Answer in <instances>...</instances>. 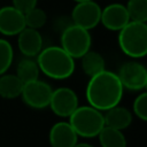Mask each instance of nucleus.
Wrapping results in <instances>:
<instances>
[{
    "label": "nucleus",
    "mask_w": 147,
    "mask_h": 147,
    "mask_svg": "<svg viewBox=\"0 0 147 147\" xmlns=\"http://www.w3.org/2000/svg\"><path fill=\"white\" fill-rule=\"evenodd\" d=\"M123 85L116 72L102 70L90 77L85 90L87 103L100 111H106L119 105L123 96Z\"/></svg>",
    "instance_id": "1"
},
{
    "label": "nucleus",
    "mask_w": 147,
    "mask_h": 147,
    "mask_svg": "<svg viewBox=\"0 0 147 147\" xmlns=\"http://www.w3.org/2000/svg\"><path fill=\"white\" fill-rule=\"evenodd\" d=\"M36 57L40 72L48 78L56 80L67 79L75 71V59L61 46L42 47Z\"/></svg>",
    "instance_id": "2"
},
{
    "label": "nucleus",
    "mask_w": 147,
    "mask_h": 147,
    "mask_svg": "<svg viewBox=\"0 0 147 147\" xmlns=\"http://www.w3.org/2000/svg\"><path fill=\"white\" fill-rule=\"evenodd\" d=\"M118 46L131 59H142L147 54V24L130 21L118 31Z\"/></svg>",
    "instance_id": "3"
},
{
    "label": "nucleus",
    "mask_w": 147,
    "mask_h": 147,
    "mask_svg": "<svg viewBox=\"0 0 147 147\" xmlns=\"http://www.w3.org/2000/svg\"><path fill=\"white\" fill-rule=\"evenodd\" d=\"M68 119L74 131L82 138H94L105 126L103 111L90 105L78 106Z\"/></svg>",
    "instance_id": "4"
},
{
    "label": "nucleus",
    "mask_w": 147,
    "mask_h": 147,
    "mask_svg": "<svg viewBox=\"0 0 147 147\" xmlns=\"http://www.w3.org/2000/svg\"><path fill=\"white\" fill-rule=\"evenodd\" d=\"M60 46L75 60L80 59L92 46V37L88 30L71 24L60 32Z\"/></svg>",
    "instance_id": "5"
},
{
    "label": "nucleus",
    "mask_w": 147,
    "mask_h": 147,
    "mask_svg": "<svg viewBox=\"0 0 147 147\" xmlns=\"http://www.w3.org/2000/svg\"><path fill=\"white\" fill-rule=\"evenodd\" d=\"M53 88L41 79H34L23 84L21 98L23 102L32 109H44L48 107Z\"/></svg>",
    "instance_id": "6"
},
{
    "label": "nucleus",
    "mask_w": 147,
    "mask_h": 147,
    "mask_svg": "<svg viewBox=\"0 0 147 147\" xmlns=\"http://www.w3.org/2000/svg\"><path fill=\"white\" fill-rule=\"evenodd\" d=\"M123 88L130 91H144L147 86L146 67L138 61H127L123 63L117 72Z\"/></svg>",
    "instance_id": "7"
},
{
    "label": "nucleus",
    "mask_w": 147,
    "mask_h": 147,
    "mask_svg": "<svg viewBox=\"0 0 147 147\" xmlns=\"http://www.w3.org/2000/svg\"><path fill=\"white\" fill-rule=\"evenodd\" d=\"M78 106V96L72 88L63 86L53 90L48 107L56 116L68 118Z\"/></svg>",
    "instance_id": "8"
},
{
    "label": "nucleus",
    "mask_w": 147,
    "mask_h": 147,
    "mask_svg": "<svg viewBox=\"0 0 147 147\" xmlns=\"http://www.w3.org/2000/svg\"><path fill=\"white\" fill-rule=\"evenodd\" d=\"M70 17L74 24L90 31L100 24L101 7L95 2V0L76 2Z\"/></svg>",
    "instance_id": "9"
},
{
    "label": "nucleus",
    "mask_w": 147,
    "mask_h": 147,
    "mask_svg": "<svg viewBox=\"0 0 147 147\" xmlns=\"http://www.w3.org/2000/svg\"><path fill=\"white\" fill-rule=\"evenodd\" d=\"M25 28L24 14L15 7L3 6L0 8V33L7 37L17 36Z\"/></svg>",
    "instance_id": "10"
},
{
    "label": "nucleus",
    "mask_w": 147,
    "mask_h": 147,
    "mask_svg": "<svg viewBox=\"0 0 147 147\" xmlns=\"http://www.w3.org/2000/svg\"><path fill=\"white\" fill-rule=\"evenodd\" d=\"M130 22L125 5L114 2L101 9L100 23L110 31H119Z\"/></svg>",
    "instance_id": "11"
},
{
    "label": "nucleus",
    "mask_w": 147,
    "mask_h": 147,
    "mask_svg": "<svg viewBox=\"0 0 147 147\" xmlns=\"http://www.w3.org/2000/svg\"><path fill=\"white\" fill-rule=\"evenodd\" d=\"M78 136L69 122H56L52 125L48 133L51 147H74L78 142Z\"/></svg>",
    "instance_id": "12"
},
{
    "label": "nucleus",
    "mask_w": 147,
    "mask_h": 147,
    "mask_svg": "<svg viewBox=\"0 0 147 147\" xmlns=\"http://www.w3.org/2000/svg\"><path fill=\"white\" fill-rule=\"evenodd\" d=\"M42 36L39 30L24 28L17 34V46L25 57H36L42 49Z\"/></svg>",
    "instance_id": "13"
},
{
    "label": "nucleus",
    "mask_w": 147,
    "mask_h": 147,
    "mask_svg": "<svg viewBox=\"0 0 147 147\" xmlns=\"http://www.w3.org/2000/svg\"><path fill=\"white\" fill-rule=\"evenodd\" d=\"M132 113L119 105L111 107L110 109L106 110L103 114V119H105V125L109 127H114L117 130H125L127 129L131 123H132Z\"/></svg>",
    "instance_id": "14"
},
{
    "label": "nucleus",
    "mask_w": 147,
    "mask_h": 147,
    "mask_svg": "<svg viewBox=\"0 0 147 147\" xmlns=\"http://www.w3.org/2000/svg\"><path fill=\"white\" fill-rule=\"evenodd\" d=\"M23 82L15 74L0 75V96L2 99L13 100L21 95Z\"/></svg>",
    "instance_id": "15"
},
{
    "label": "nucleus",
    "mask_w": 147,
    "mask_h": 147,
    "mask_svg": "<svg viewBox=\"0 0 147 147\" xmlns=\"http://www.w3.org/2000/svg\"><path fill=\"white\" fill-rule=\"evenodd\" d=\"M80 67L86 76L92 77L106 69V61L99 52L90 49L80 57Z\"/></svg>",
    "instance_id": "16"
},
{
    "label": "nucleus",
    "mask_w": 147,
    "mask_h": 147,
    "mask_svg": "<svg viewBox=\"0 0 147 147\" xmlns=\"http://www.w3.org/2000/svg\"><path fill=\"white\" fill-rule=\"evenodd\" d=\"M96 137L101 147H126V138L121 130L105 125Z\"/></svg>",
    "instance_id": "17"
},
{
    "label": "nucleus",
    "mask_w": 147,
    "mask_h": 147,
    "mask_svg": "<svg viewBox=\"0 0 147 147\" xmlns=\"http://www.w3.org/2000/svg\"><path fill=\"white\" fill-rule=\"evenodd\" d=\"M39 67L36 60L33 57H23L16 65V72L15 75L24 83L34 80L39 78Z\"/></svg>",
    "instance_id": "18"
},
{
    "label": "nucleus",
    "mask_w": 147,
    "mask_h": 147,
    "mask_svg": "<svg viewBox=\"0 0 147 147\" xmlns=\"http://www.w3.org/2000/svg\"><path fill=\"white\" fill-rule=\"evenodd\" d=\"M125 7L130 21L147 22V0H129Z\"/></svg>",
    "instance_id": "19"
},
{
    "label": "nucleus",
    "mask_w": 147,
    "mask_h": 147,
    "mask_svg": "<svg viewBox=\"0 0 147 147\" xmlns=\"http://www.w3.org/2000/svg\"><path fill=\"white\" fill-rule=\"evenodd\" d=\"M24 21H25V26L26 28L39 30L40 28H42L46 24L47 14L44 9L36 6V7H33L32 9H30L29 11H26L24 14Z\"/></svg>",
    "instance_id": "20"
},
{
    "label": "nucleus",
    "mask_w": 147,
    "mask_h": 147,
    "mask_svg": "<svg viewBox=\"0 0 147 147\" xmlns=\"http://www.w3.org/2000/svg\"><path fill=\"white\" fill-rule=\"evenodd\" d=\"M14 60V51L11 44L0 38V75L7 72V70L10 68Z\"/></svg>",
    "instance_id": "21"
},
{
    "label": "nucleus",
    "mask_w": 147,
    "mask_h": 147,
    "mask_svg": "<svg viewBox=\"0 0 147 147\" xmlns=\"http://www.w3.org/2000/svg\"><path fill=\"white\" fill-rule=\"evenodd\" d=\"M133 114L141 121H147V93L141 92L136 96L132 103Z\"/></svg>",
    "instance_id": "22"
},
{
    "label": "nucleus",
    "mask_w": 147,
    "mask_h": 147,
    "mask_svg": "<svg viewBox=\"0 0 147 147\" xmlns=\"http://www.w3.org/2000/svg\"><path fill=\"white\" fill-rule=\"evenodd\" d=\"M38 3V0H11V6L25 14L33 7H36Z\"/></svg>",
    "instance_id": "23"
},
{
    "label": "nucleus",
    "mask_w": 147,
    "mask_h": 147,
    "mask_svg": "<svg viewBox=\"0 0 147 147\" xmlns=\"http://www.w3.org/2000/svg\"><path fill=\"white\" fill-rule=\"evenodd\" d=\"M54 23H55V22H54ZM71 24H74L72 21H71V17H63V16L59 17V18L56 20V23H55V25L57 26V29H59L60 32L63 31L65 28H68V26L71 25Z\"/></svg>",
    "instance_id": "24"
},
{
    "label": "nucleus",
    "mask_w": 147,
    "mask_h": 147,
    "mask_svg": "<svg viewBox=\"0 0 147 147\" xmlns=\"http://www.w3.org/2000/svg\"><path fill=\"white\" fill-rule=\"evenodd\" d=\"M74 147H94V146L88 144V142H77Z\"/></svg>",
    "instance_id": "25"
},
{
    "label": "nucleus",
    "mask_w": 147,
    "mask_h": 147,
    "mask_svg": "<svg viewBox=\"0 0 147 147\" xmlns=\"http://www.w3.org/2000/svg\"><path fill=\"white\" fill-rule=\"evenodd\" d=\"M75 2H84V1H93V0H74Z\"/></svg>",
    "instance_id": "26"
}]
</instances>
